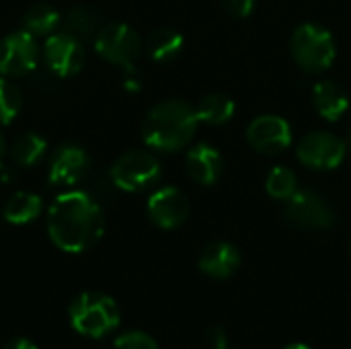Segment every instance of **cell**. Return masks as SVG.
Instances as JSON below:
<instances>
[{
    "label": "cell",
    "instance_id": "cell-1",
    "mask_svg": "<svg viewBox=\"0 0 351 349\" xmlns=\"http://www.w3.org/2000/svg\"><path fill=\"white\" fill-rule=\"evenodd\" d=\"M105 232L101 204L86 191H66L47 210V234L64 253L93 249Z\"/></svg>",
    "mask_w": 351,
    "mask_h": 349
},
{
    "label": "cell",
    "instance_id": "cell-2",
    "mask_svg": "<svg viewBox=\"0 0 351 349\" xmlns=\"http://www.w3.org/2000/svg\"><path fill=\"white\" fill-rule=\"evenodd\" d=\"M199 125L197 111L187 101L169 99L156 103L142 121V138L156 152H179L195 136Z\"/></svg>",
    "mask_w": 351,
    "mask_h": 349
},
{
    "label": "cell",
    "instance_id": "cell-3",
    "mask_svg": "<svg viewBox=\"0 0 351 349\" xmlns=\"http://www.w3.org/2000/svg\"><path fill=\"white\" fill-rule=\"evenodd\" d=\"M72 329L88 339H103L111 335L121 321L117 302L103 292H82L68 309Z\"/></svg>",
    "mask_w": 351,
    "mask_h": 349
},
{
    "label": "cell",
    "instance_id": "cell-4",
    "mask_svg": "<svg viewBox=\"0 0 351 349\" xmlns=\"http://www.w3.org/2000/svg\"><path fill=\"white\" fill-rule=\"evenodd\" d=\"M290 51L296 64L306 72H325L337 56V45L329 29L317 23H302L294 29Z\"/></svg>",
    "mask_w": 351,
    "mask_h": 349
},
{
    "label": "cell",
    "instance_id": "cell-5",
    "mask_svg": "<svg viewBox=\"0 0 351 349\" xmlns=\"http://www.w3.org/2000/svg\"><path fill=\"white\" fill-rule=\"evenodd\" d=\"M162 177L158 158L148 150H130L111 167V183L128 193H140L154 187Z\"/></svg>",
    "mask_w": 351,
    "mask_h": 349
},
{
    "label": "cell",
    "instance_id": "cell-6",
    "mask_svg": "<svg viewBox=\"0 0 351 349\" xmlns=\"http://www.w3.org/2000/svg\"><path fill=\"white\" fill-rule=\"evenodd\" d=\"M95 49L109 64L128 68L140 58L142 39L138 31L125 23H107L95 35Z\"/></svg>",
    "mask_w": 351,
    "mask_h": 349
},
{
    "label": "cell",
    "instance_id": "cell-7",
    "mask_svg": "<svg viewBox=\"0 0 351 349\" xmlns=\"http://www.w3.org/2000/svg\"><path fill=\"white\" fill-rule=\"evenodd\" d=\"M286 220L298 228L327 230L335 222V212L325 195L313 189H298L286 204Z\"/></svg>",
    "mask_w": 351,
    "mask_h": 349
},
{
    "label": "cell",
    "instance_id": "cell-8",
    "mask_svg": "<svg viewBox=\"0 0 351 349\" xmlns=\"http://www.w3.org/2000/svg\"><path fill=\"white\" fill-rule=\"evenodd\" d=\"M39 47L35 35L21 29L0 39V76L21 78L37 68Z\"/></svg>",
    "mask_w": 351,
    "mask_h": 349
},
{
    "label": "cell",
    "instance_id": "cell-9",
    "mask_svg": "<svg viewBox=\"0 0 351 349\" xmlns=\"http://www.w3.org/2000/svg\"><path fill=\"white\" fill-rule=\"evenodd\" d=\"M348 154L346 140L331 132H311L298 144V160L313 171H333Z\"/></svg>",
    "mask_w": 351,
    "mask_h": 349
},
{
    "label": "cell",
    "instance_id": "cell-10",
    "mask_svg": "<svg viewBox=\"0 0 351 349\" xmlns=\"http://www.w3.org/2000/svg\"><path fill=\"white\" fill-rule=\"evenodd\" d=\"M43 60L49 72H53L60 78H70L78 74L84 66L82 41L64 31L49 35L43 45Z\"/></svg>",
    "mask_w": 351,
    "mask_h": 349
},
{
    "label": "cell",
    "instance_id": "cell-11",
    "mask_svg": "<svg viewBox=\"0 0 351 349\" xmlns=\"http://www.w3.org/2000/svg\"><path fill=\"white\" fill-rule=\"evenodd\" d=\"M88 171L90 158L86 150L76 144H64L49 160L47 179L53 187H74L88 177Z\"/></svg>",
    "mask_w": 351,
    "mask_h": 349
},
{
    "label": "cell",
    "instance_id": "cell-12",
    "mask_svg": "<svg viewBox=\"0 0 351 349\" xmlns=\"http://www.w3.org/2000/svg\"><path fill=\"white\" fill-rule=\"evenodd\" d=\"M146 212L154 226L162 230H175L189 216V200L177 187H160L150 195Z\"/></svg>",
    "mask_w": 351,
    "mask_h": 349
},
{
    "label": "cell",
    "instance_id": "cell-13",
    "mask_svg": "<svg viewBox=\"0 0 351 349\" xmlns=\"http://www.w3.org/2000/svg\"><path fill=\"white\" fill-rule=\"evenodd\" d=\"M247 142L261 154H280L292 144V128L280 115H259L247 128Z\"/></svg>",
    "mask_w": 351,
    "mask_h": 349
},
{
    "label": "cell",
    "instance_id": "cell-14",
    "mask_svg": "<svg viewBox=\"0 0 351 349\" xmlns=\"http://www.w3.org/2000/svg\"><path fill=\"white\" fill-rule=\"evenodd\" d=\"M197 267L208 278L228 280L241 267V253L234 245L218 241V243H212L204 249Z\"/></svg>",
    "mask_w": 351,
    "mask_h": 349
},
{
    "label": "cell",
    "instance_id": "cell-15",
    "mask_svg": "<svg viewBox=\"0 0 351 349\" xmlns=\"http://www.w3.org/2000/svg\"><path fill=\"white\" fill-rule=\"evenodd\" d=\"M222 154L210 146V144H197L193 146L189 152H187V158H185V169L189 173V177L199 183V185H214L220 175H222Z\"/></svg>",
    "mask_w": 351,
    "mask_h": 349
},
{
    "label": "cell",
    "instance_id": "cell-16",
    "mask_svg": "<svg viewBox=\"0 0 351 349\" xmlns=\"http://www.w3.org/2000/svg\"><path fill=\"white\" fill-rule=\"evenodd\" d=\"M313 105L321 117H325L327 121H337L346 115L350 107V97L339 82L321 80L313 86Z\"/></svg>",
    "mask_w": 351,
    "mask_h": 349
},
{
    "label": "cell",
    "instance_id": "cell-17",
    "mask_svg": "<svg viewBox=\"0 0 351 349\" xmlns=\"http://www.w3.org/2000/svg\"><path fill=\"white\" fill-rule=\"evenodd\" d=\"M43 210V202L37 193L31 191H16L8 197V202L4 204L2 216L8 224L14 226H25L33 220L39 218Z\"/></svg>",
    "mask_w": 351,
    "mask_h": 349
},
{
    "label": "cell",
    "instance_id": "cell-18",
    "mask_svg": "<svg viewBox=\"0 0 351 349\" xmlns=\"http://www.w3.org/2000/svg\"><path fill=\"white\" fill-rule=\"evenodd\" d=\"M185 45V39L179 31L171 29V27H162L150 33L148 41H146V51L150 56V60L158 62V64H169L173 62L181 49Z\"/></svg>",
    "mask_w": 351,
    "mask_h": 349
},
{
    "label": "cell",
    "instance_id": "cell-19",
    "mask_svg": "<svg viewBox=\"0 0 351 349\" xmlns=\"http://www.w3.org/2000/svg\"><path fill=\"white\" fill-rule=\"evenodd\" d=\"M195 111H197L199 121H204L208 125H224L232 119V115L237 111V103L224 93H212L199 101Z\"/></svg>",
    "mask_w": 351,
    "mask_h": 349
},
{
    "label": "cell",
    "instance_id": "cell-20",
    "mask_svg": "<svg viewBox=\"0 0 351 349\" xmlns=\"http://www.w3.org/2000/svg\"><path fill=\"white\" fill-rule=\"evenodd\" d=\"M47 150V142L35 134V132H25L21 134L12 146H10V158L19 165V167H33L37 165Z\"/></svg>",
    "mask_w": 351,
    "mask_h": 349
},
{
    "label": "cell",
    "instance_id": "cell-21",
    "mask_svg": "<svg viewBox=\"0 0 351 349\" xmlns=\"http://www.w3.org/2000/svg\"><path fill=\"white\" fill-rule=\"evenodd\" d=\"M21 23L23 29L29 31L31 35H51L62 23V16L58 8H53L51 4H35L25 10Z\"/></svg>",
    "mask_w": 351,
    "mask_h": 349
},
{
    "label": "cell",
    "instance_id": "cell-22",
    "mask_svg": "<svg viewBox=\"0 0 351 349\" xmlns=\"http://www.w3.org/2000/svg\"><path fill=\"white\" fill-rule=\"evenodd\" d=\"M99 29H101L99 16L88 6H74L72 10H68V14L64 19V33H68L80 41L95 37Z\"/></svg>",
    "mask_w": 351,
    "mask_h": 349
},
{
    "label": "cell",
    "instance_id": "cell-23",
    "mask_svg": "<svg viewBox=\"0 0 351 349\" xmlns=\"http://www.w3.org/2000/svg\"><path fill=\"white\" fill-rule=\"evenodd\" d=\"M265 191L280 202H288L296 191H298V177L290 167H276L267 175L265 181Z\"/></svg>",
    "mask_w": 351,
    "mask_h": 349
},
{
    "label": "cell",
    "instance_id": "cell-24",
    "mask_svg": "<svg viewBox=\"0 0 351 349\" xmlns=\"http://www.w3.org/2000/svg\"><path fill=\"white\" fill-rule=\"evenodd\" d=\"M21 109H23L21 88L10 78L0 76V123L8 125L10 121H14Z\"/></svg>",
    "mask_w": 351,
    "mask_h": 349
},
{
    "label": "cell",
    "instance_id": "cell-25",
    "mask_svg": "<svg viewBox=\"0 0 351 349\" xmlns=\"http://www.w3.org/2000/svg\"><path fill=\"white\" fill-rule=\"evenodd\" d=\"M115 349H158V344L144 331H128L115 339Z\"/></svg>",
    "mask_w": 351,
    "mask_h": 349
},
{
    "label": "cell",
    "instance_id": "cell-26",
    "mask_svg": "<svg viewBox=\"0 0 351 349\" xmlns=\"http://www.w3.org/2000/svg\"><path fill=\"white\" fill-rule=\"evenodd\" d=\"M222 6L224 10L230 14V16H237V19H245L253 12L255 8V0H222Z\"/></svg>",
    "mask_w": 351,
    "mask_h": 349
},
{
    "label": "cell",
    "instance_id": "cell-27",
    "mask_svg": "<svg viewBox=\"0 0 351 349\" xmlns=\"http://www.w3.org/2000/svg\"><path fill=\"white\" fill-rule=\"evenodd\" d=\"M208 341H210V346H212L214 349H226V346H228L226 331H224V329H220V327L210 329V331H208Z\"/></svg>",
    "mask_w": 351,
    "mask_h": 349
},
{
    "label": "cell",
    "instance_id": "cell-28",
    "mask_svg": "<svg viewBox=\"0 0 351 349\" xmlns=\"http://www.w3.org/2000/svg\"><path fill=\"white\" fill-rule=\"evenodd\" d=\"M123 84H125V88H128V91H140V86H142V78H140V74L134 70V66H128V68H125Z\"/></svg>",
    "mask_w": 351,
    "mask_h": 349
},
{
    "label": "cell",
    "instance_id": "cell-29",
    "mask_svg": "<svg viewBox=\"0 0 351 349\" xmlns=\"http://www.w3.org/2000/svg\"><path fill=\"white\" fill-rule=\"evenodd\" d=\"M2 349H39L31 339H27V337H14V339H10L6 346Z\"/></svg>",
    "mask_w": 351,
    "mask_h": 349
},
{
    "label": "cell",
    "instance_id": "cell-30",
    "mask_svg": "<svg viewBox=\"0 0 351 349\" xmlns=\"http://www.w3.org/2000/svg\"><path fill=\"white\" fill-rule=\"evenodd\" d=\"M4 156H6V142L0 134V169H2V163H4Z\"/></svg>",
    "mask_w": 351,
    "mask_h": 349
},
{
    "label": "cell",
    "instance_id": "cell-31",
    "mask_svg": "<svg viewBox=\"0 0 351 349\" xmlns=\"http://www.w3.org/2000/svg\"><path fill=\"white\" fill-rule=\"evenodd\" d=\"M284 349H311L308 346H304V344H290V346H286Z\"/></svg>",
    "mask_w": 351,
    "mask_h": 349
},
{
    "label": "cell",
    "instance_id": "cell-32",
    "mask_svg": "<svg viewBox=\"0 0 351 349\" xmlns=\"http://www.w3.org/2000/svg\"><path fill=\"white\" fill-rule=\"evenodd\" d=\"M346 148H348V152L351 154V128L350 132H348V138H346Z\"/></svg>",
    "mask_w": 351,
    "mask_h": 349
},
{
    "label": "cell",
    "instance_id": "cell-33",
    "mask_svg": "<svg viewBox=\"0 0 351 349\" xmlns=\"http://www.w3.org/2000/svg\"><path fill=\"white\" fill-rule=\"evenodd\" d=\"M226 349H228V348H226Z\"/></svg>",
    "mask_w": 351,
    "mask_h": 349
}]
</instances>
